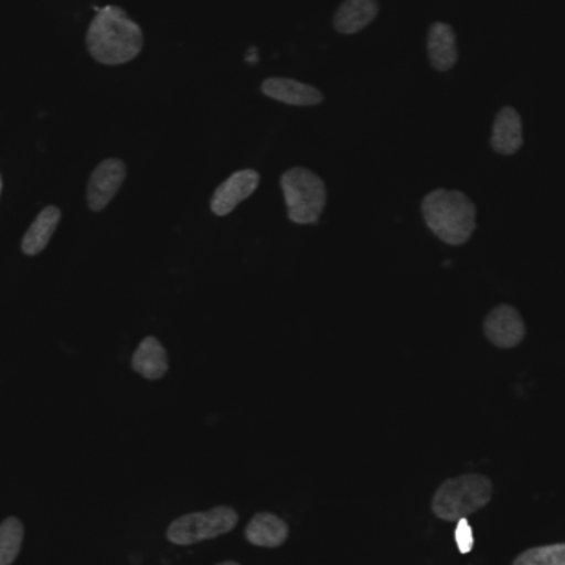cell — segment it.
<instances>
[{"label":"cell","mask_w":565,"mask_h":565,"mask_svg":"<svg viewBox=\"0 0 565 565\" xmlns=\"http://www.w3.org/2000/svg\"><path fill=\"white\" fill-rule=\"evenodd\" d=\"M522 145H524V137H522L521 115L515 108L502 107L492 125V150L504 157H511L521 150Z\"/></svg>","instance_id":"8fae6325"},{"label":"cell","mask_w":565,"mask_h":565,"mask_svg":"<svg viewBox=\"0 0 565 565\" xmlns=\"http://www.w3.org/2000/svg\"><path fill=\"white\" fill-rule=\"evenodd\" d=\"M260 92L273 100L292 107H316L323 102V94L319 88L294 78H266L260 85Z\"/></svg>","instance_id":"9c48e42d"},{"label":"cell","mask_w":565,"mask_h":565,"mask_svg":"<svg viewBox=\"0 0 565 565\" xmlns=\"http://www.w3.org/2000/svg\"><path fill=\"white\" fill-rule=\"evenodd\" d=\"M125 178H127V164L124 161L118 158H108V160L102 161L88 181V207L95 213L105 210L120 190Z\"/></svg>","instance_id":"52a82bcc"},{"label":"cell","mask_w":565,"mask_h":565,"mask_svg":"<svg viewBox=\"0 0 565 565\" xmlns=\"http://www.w3.org/2000/svg\"><path fill=\"white\" fill-rule=\"evenodd\" d=\"M131 369L147 380H161L170 369L168 352L157 337L141 340L131 356Z\"/></svg>","instance_id":"5bb4252c"},{"label":"cell","mask_w":565,"mask_h":565,"mask_svg":"<svg viewBox=\"0 0 565 565\" xmlns=\"http://www.w3.org/2000/svg\"><path fill=\"white\" fill-rule=\"evenodd\" d=\"M484 335L499 349H514L525 339L527 327L515 307L499 303L484 319Z\"/></svg>","instance_id":"8992f818"},{"label":"cell","mask_w":565,"mask_h":565,"mask_svg":"<svg viewBox=\"0 0 565 565\" xmlns=\"http://www.w3.org/2000/svg\"><path fill=\"white\" fill-rule=\"evenodd\" d=\"M492 482L479 472L446 479L433 495L431 511L441 521L468 519L491 502Z\"/></svg>","instance_id":"3957f363"},{"label":"cell","mask_w":565,"mask_h":565,"mask_svg":"<svg viewBox=\"0 0 565 565\" xmlns=\"http://www.w3.org/2000/svg\"><path fill=\"white\" fill-rule=\"evenodd\" d=\"M455 539L461 554H469L472 551V547H475V532H472L468 519H459L458 525H456Z\"/></svg>","instance_id":"ac0fdd59"},{"label":"cell","mask_w":565,"mask_h":565,"mask_svg":"<svg viewBox=\"0 0 565 565\" xmlns=\"http://www.w3.org/2000/svg\"><path fill=\"white\" fill-rule=\"evenodd\" d=\"M25 529L21 519L8 518L0 522V565H12L24 544Z\"/></svg>","instance_id":"2e32d148"},{"label":"cell","mask_w":565,"mask_h":565,"mask_svg":"<svg viewBox=\"0 0 565 565\" xmlns=\"http://www.w3.org/2000/svg\"><path fill=\"white\" fill-rule=\"evenodd\" d=\"M260 184V173L256 170L234 171L224 183L214 191L211 198V211L216 216L223 217L233 213L247 198L256 193Z\"/></svg>","instance_id":"ba28073f"},{"label":"cell","mask_w":565,"mask_h":565,"mask_svg":"<svg viewBox=\"0 0 565 565\" xmlns=\"http://www.w3.org/2000/svg\"><path fill=\"white\" fill-rule=\"evenodd\" d=\"M239 522L236 509L216 505L210 511L191 512L171 522L167 531L168 541L177 545H193L230 534Z\"/></svg>","instance_id":"5b68a950"},{"label":"cell","mask_w":565,"mask_h":565,"mask_svg":"<svg viewBox=\"0 0 565 565\" xmlns=\"http://www.w3.org/2000/svg\"><path fill=\"white\" fill-rule=\"evenodd\" d=\"M426 49H428L429 64L435 71H451L458 62L459 52L456 32L452 31L451 25L445 24V22H435V24L429 25Z\"/></svg>","instance_id":"30bf717a"},{"label":"cell","mask_w":565,"mask_h":565,"mask_svg":"<svg viewBox=\"0 0 565 565\" xmlns=\"http://www.w3.org/2000/svg\"><path fill=\"white\" fill-rule=\"evenodd\" d=\"M140 25L117 6L100 9L87 32V49L95 61L121 65L134 61L143 49Z\"/></svg>","instance_id":"6da1fadb"},{"label":"cell","mask_w":565,"mask_h":565,"mask_svg":"<svg viewBox=\"0 0 565 565\" xmlns=\"http://www.w3.org/2000/svg\"><path fill=\"white\" fill-rule=\"evenodd\" d=\"M257 49H253V54L246 55V62H250V64H256L259 62V55L256 54Z\"/></svg>","instance_id":"d6986e66"},{"label":"cell","mask_w":565,"mask_h":565,"mask_svg":"<svg viewBox=\"0 0 565 565\" xmlns=\"http://www.w3.org/2000/svg\"><path fill=\"white\" fill-rule=\"evenodd\" d=\"M289 220L296 224H319L327 206V186L322 178L307 168H290L280 177Z\"/></svg>","instance_id":"277c9868"},{"label":"cell","mask_w":565,"mask_h":565,"mask_svg":"<svg viewBox=\"0 0 565 565\" xmlns=\"http://www.w3.org/2000/svg\"><path fill=\"white\" fill-rule=\"evenodd\" d=\"M0 194H2V177H0Z\"/></svg>","instance_id":"44dd1931"},{"label":"cell","mask_w":565,"mask_h":565,"mask_svg":"<svg viewBox=\"0 0 565 565\" xmlns=\"http://www.w3.org/2000/svg\"><path fill=\"white\" fill-rule=\"evenodd\" d=\"M380 14V4L375 0H345L333 15V28L339 34H359L369 28Z\"/></svg>","instance_id":"4fadbf2b"},{"label":"cell","mask_w":565,"mask_h":565,"mask_svg":"<svg viewBox=\"0 0 565 565\" xmlns=\"http://www.w3.org/2000/svg\"><path fill=\"white\" fill-rule=\"evenodd\" d=\"M216 565H241L239 562H236V561H224V562H220V564H216Z\"/></svg>","instance_id":"ffe728a7"},{"label":"cell","mask_w":565,"mask_h":565,"mask_svg":"<svg viewBox=\"0 0 565 565\" xmlns=\"http://www.w3.org/2000/svg\"><path fill=\"white\" fill-rule=\"evenodd\" d=\"M289 524L273 512L260 511L247 524L246 541L256 547L277 548L289 537Z\"/></svg>","instance_id":"7c38bea8"},{"label":"cell","mask_w":565,"mask_h":565,"mask_svg":"<svg viewBox=\"0 0 565 565\" xmlns=\"http://www.w3.org/2000/svg\"><path fill=\"white\" fill-rule=\"evenodd\" d=\"M428 230L449 246H462L476 231V206L462 191L445 188L431 191L422 201Z\"/></svg>","instance_id":"7a4b0ae2"},{"label":"cell","mask_w":565,"mask_h":565,"mask_svg":"<svg viewBox=\"0 0 565 565\" xmlns=\"http://www.w3.org/2000/svg\"><path fill=\"white\" fill-rule=\"evenodd\" d=\"M512 565H565V544L539 545L521 552Z\"/></svg>","instance_id":"e0dca14e"},{"label":"cell","mask_w":565,"mask_h":565,"mask_svg":"<svg viewBox=\"0 0 565 565\" xmlns=\"http://www.w3.org/2000/svg\"><path fill=\"white\" fill-rule=\"evenodd\" d=\"M62 213L57 206H47L38 214L22 239V253L25 256H38L51 243L52 236L61 223Z\"/></svg>","instance_id":"9a60e30c"}]
</instances>
